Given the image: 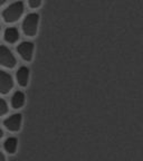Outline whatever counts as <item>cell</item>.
<instances>
[{
	"label": "cell",
	"instance_id": "9c48e42d",
	"mask_svg": "<svg viewBox=\"0 0 143 161\" xmlns=\"http://www.w3.org/2000/svg\"><path fill=\"white\" fill-rule=\"evenodd\" d=\"M18 146V141L14 136H9L8 139H6L5 143H3V148H5L6 152H8L9 154H13L16 152Z\"/></svg>",
	"mask_w": 143,
	"mask_h": 161
},
{
	"label": "cell",
	"instance_id": "3957f363",
	"mask_svg": "<svg viewBox=\"0 0 143 161\" xmlns=\"http://www.w3.org/2000/svg\"><path fill=\"white\" fill-rule=\"evenodd\" d=\"M17 64L11 50L6 46H0V65L7 68H14Z\"/></svg>",
	"mask_w": 143,
	"mask_h": 161
},
{
	"label": "cell",
	"instance_id": "9a60e30c",
	"mask_svg": "<svg viewBox=\"0 0 143 161\" xmlns=\"http://www.w3.org/2000/svg\"><path fill=\"white\" fill-rule=\"evenodd\" d=\"M5 3H6V0H0V7H1Z\"/></svg>",
	"mask_w": 143,
	"mask_h": 161
},
{
	"label": "cell",
	"instance_id": "6da1fadb",
	"mask_svg": "<svg viewBox=\"0 0 143 161\" xmlns=\"http://www.w3.org/2000/svg\"><path fill=\"white\" fill-rule=\"evenodd\" d=\"M24 14V3L21 1H17V3L10 5L7 9L3 13V18L6 23L13 24L17 21Z\"/></svg>",
	"mask_w": 143,
	"mask_h": 161
},
{
	"label": "cell",
	"instance_id": "7c38bea8",
	"mask_svg": "<svg viewBox=\"0 0 143 161\" xmlns=\"http://www.w3.org/2000/svg\"><path fill=\"white\" fill-rule=\"evenodd\" d=\"M30 8H38L41 5V0H28Z\"/></svg>",
	"mask_w": 143,
	"mask_h": 161
},
{
	"label": "cell",
	"instance_id": "30bf717a",
	"mask_svg": "<svg viewBox=\"0 0 143 161\" xmlns=\"http://www.w3.org/2000/svg\"><path fill=\"white\" fill-rule=\"evenodd\" d=\"M19 39V33L16 28L11 27L6 29L5 31V40L9 44H15Z\"/></svg>",
	"mask_w": 143,
	"mask_h": 161
},
{
	"label": "cell",
	"instance_id": "277c9868",
	"mask_svg": "<svg viewBox=\"0 0 143 161\" xmlns=\"http://www.w3.org/2000/svg\"><path fill=\"white\" fill-rule=\"evenodd\" d=\"M14 87V80L9 73L0 70V94H7Z\"/></svg>",
	"mask_w": 143,
	"mask_h": 161
},
{
	"label": "cell",
	"instance_id": "7a4b0ae2",
	"mask_svg": "<svg viewBox=\"0 0 143 161\" xmlns=\"http://www.w3.org/2000/svg\"><path fill=\"white\" fill-rule=\"evenodd\" d=\"M39 16L37 14H29L23 23V31L28 37H34L38 31Z\"/></svg>",
	"mask_w": 143,
	"mask_h": 161
},
{
	"label": "cell",
	"instance_id": "52a82bcc",
	"mask_svg": "<svg viewBox=\"0 0 143 161\" xmlns=\"http://www.w3.org/2000/svg\"><path fill=\"white\" fill-rule=\"evenodd\" d=\"M16 78H17V82L21 87H26L28 85V82H29V69L25 66L20 67L16 73Z\"/></svg>",
	"mask_w": 143,
	"mask_h": 161
},
{
	"label": "cell",
	"instance_id": "ba28073f",
	"mask_svg": "<svg viewBox=\"0 0 143 161\" xmlns=\"http://www.w3.org/2000/svg\"><path fill=\"white\" fill-rule=\"evenodd\" d=\"M25 104V94L20 91H17L11 97V106L14 108H23Z\"/></svg>",
	"mask_w": 143,
	"mask_h": 161
},
{
	"label": "cell",
	"instance_id": "8fae6325",
	"mask_svg": "<svg viewBox=\"0 0 143 161\" xmlns=\"http://www.w3.org/2000/svg\"><path fill=\"white\" fill-rule=\"evenodd\" d=\"M8 112V105L6 103V101L3 98L0 97V116L5 115Z\"/></svg>",
	"mask_w": 143,
	"mask_h": 161
},
{
	"label": "cell",
	"instance_id": "5b68a950",
	"mask_svg": "<svg viewBox=\"0 0 143 161\" xmlns=\"http://www.w3.org/2000/svg\"><path fill=\"white\" fill-rule=\"evenodd\" d=\"M21 123H23V116L21 114H14V115L9 116L5 120L3 125L8 131L11 132H17L21 128Z\"/></svg>",
	"mask_w": 143,
	"mask_h": 161
},
{
	"label": "cell",
	"instance_id": "4fadbf2b",
	"mask_svg": "<svg viewBox=\"0 0 143 161\" xmlns=\"http://www.w3.org/2000/svg\"><path fill=\"white\" fill-rule=\"evenodd\" d=\"M0 161H6V157H5V154L0 151Z\"/></svg>",
	"mask_w": 143,
	"mask_h": 161
},
{
	"label": "cell",
	"instance_id": "8992f818",
	"mask_svg": "<svg viewBox=\"0 0 143 161\" xmlns=\"http://www.w3.org/2000/svg\"><path fill=\"white\" fill-rule=\"evenodd\" d=\"M17 52L26 62H30L33 59V53H34V44L30 42H24L20 45H18Z\"/></svg>",
	"mask_w": 143,
	"mask_h": 161
},
{
	"label": "cell",
	"instance_id": "5bb4252c",
	"mask_svg": "<svg viewBox=\"0 0 143 161\" xmlns=\"http://www.w3.org/2000/svg\"><path fill=\"white\" fill-rule=\"evenodd\" d=\"M3 129L0 128V139L3 138Z\"/></svg>",
	"mask_w": 143,
	"mask_h": 161
}]
</instances>
